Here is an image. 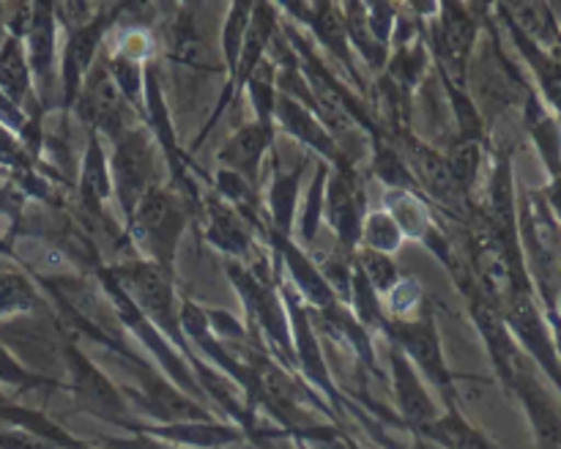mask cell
<instances>
[{
  "mask_svg": "<svg viewBox=\"0 0 561 449\" xmlns=\"http://www.w3.org/2000/svg\"><path fill=\"white\" fill-rule=\"evenodd\" d=\"M288 301H290V310H294L290 321H294L296 343H299L296 345V354H299L301 367H305V372L318 383V387H323L329 394H334L332 381H329V372H327V361H323L321 348H318V343H316V334H312L305 312H299V307L294 304V296H288Z\"/></svg>",
  "mask_w": 561,
  "mask_h": 449,
  "instance_id": "obj_22",
  "label": "cell"
},
{
  "mask_svg": "<svg viewBox=\"0 0 561 449\" xmlns=\"http://www.w3.org/2000/svg\"><path fill=\"white\" fill-rule=\"evenodd\" d=\"M208 211V241L214 246H219L222 252L233 257H244L250 250V235H247L244 225H241L239 211H233L230 203H225L222 197L214 195L206 203Z\"/></svg>",
  "mask_w": 561,
  "mask_h": 449,
  "instance_id": "obj_16",
  "label": "cell"
},
{
  "mask_svg": "<svg viewBox=\"0 0 561 449\" xmlns=\"http://www.w3.org/2000/svg\"><path fill=\"white\" fill-rule=\"evenodd\" d=\"M110 181H113V189L118 192L121 208L126 214L135 211L137 203L153 189V146L146 129L129 126L115 140Z\"/></svg>",
  "mask_w": 561,
  "mask_h": 449,
  "instance_id": "obj_3",
  "label": "cell"
},
{
  "mask_svg": "<svg viewBox=\"0 0 561 449\" xmlns=\"http://www.w3.org/2000/svg\"><path fill=\"white\" fill-rule=\"evenodd\" d=\"M31 66L25 58V44L20 36H5L0 44V93L14 107H22L27 91H31Z\"/></svg>",
  "mask_w": 561,
  "mask_h": 449,
  "instance_id": "obj_17",
  "label": "cell"
},
{
  "mask_svg": "<svg viewBox=\"0 0 561 449\" xmlns=\"http://www.w3.org/2000/svg\"><path fill=\"white\" fill-rule=\"evenodd\" d=\"M25 44V58L31 66V77L36 85H42V93L53 88V71H55V16L53 5L38 3L31 5V22L22 36Z\"/></svg>",
  "mask_w": 561,
  "mask_h": 449,
  "instance_id": "obj_11",
  "label": "cell"
},
{
  "mask_svg": "<svg viewBox=\"0 0 561 449\" xmlns=\"http://www.w3.org/2000/svg\"><path fill=\"white\" fill-rule=\"evenodd\" d=\"M129 398L135 400L142 414H151L159 425H184V422L211 419V414L201 403L186 398L184 389L170 387V383L159 381V378L146 381V389L142 392H129Z\"/></svg>",
  "mask_w": 561,
  "mask_h": 449,
  "instance_id": "obj_10",
  "label": "cell"
},
{
  "mask_svg": "<svg viewBox=\"0 0 561 449\" xmlns=\"http://www.w3.org/2000/svg\"><path fill=\"white\" fill-rule=\"evenodd\" d=\"M274 129L263 124H247L239 131L230 135L219 151V162L230 170V173L241 175L250 186L257 184V170H261V159L266 148L272 146Z\"/></svg>",
  "mask_w": 561,
  "mask_h": 449,
  "instance_id": "obj_13",
  "label": "cell"
},
{
  "mask_svg": "<svg viewBox=\"0 0 561 449\" xmlns=\"http://www.w3.org/2000/svg\"><path fill=\"white\" fill-rule=\"evenodd\" d=\"M0 449H58L47 441V438H38L33 433L20 430V427H3L0 430Z\"/></svg>",
  "mask_w": 561,
  "mask_h": 449,
  "instance_id": "obj_31",
  "label": "cell"
},
{
  "mask_svg": "<svg viewBox=\"0 0 561 449\" xmlns=\"http://www.w3.org/2000/svg\"><path fill=\"white\" fill-rule=\"evenodd\" d=\"M414 168L416 173H420L422 186H425L427 195H431L433 200L444 203V206L449 208L460 206V200H463V189L455 184L453 173H449L447 168V159L438 157V153L425 151V148H416Z\"/></svg>",
  "mask_w": 561,
  "mask_h": 449,
  "instance_id": "obj_21",
  "label": "cell"
},
{
  "mask_svg": "<svg viewBox=\"0 0 561 449\" xmlns=\"http://www.w3.org/2000/svg\"><path fill=\"white\" fill-rule=\"evenodd\" d=\"M394 345L409 356V361L414 367H420L444 394H453V376L447 370V361H444L442 339H438L436 323L422 318V321H398L389 326Z\"/></svg>",
  "mask_w": 561,
  "mask_h": 449,
  "instance_id": "obj_7",
  "label": "cell"
},
{
  "mask_svg": "<svg viewBox=\"0 0 561 449\" xmlns=\"http://www.w3.org/2000/svg\"><path fill=\"white\" fill-rule=\"evenodd\" d=\"M151 436L162 438V441H181L190 447H206V449H222L225 444H233L241 438L239 427L217 425V422H184V425H159L148 430Z\"/></svg>",
  "mask_w": 561,
  "mask_h": 449,
  "instance_id": "obj_18",
  "label": "cell"
},
{
  "mask_svg": "<svg viewBox=\"0 0 561 449\" xmlns=\"http://www.w3.org/2000/svg\"><path fill=\"white\" fill-rule=\"evenodd\" d=\"M299 179H301V164L294 168L290 173H277L274 179V189H272V211H274V222H277V230H283V239H288L290 222H294V211H296V200H299Z\"/></svg>",
  "mask_w": 561,
  "mask_h": 449,
  "instance_id": "obj_28",
  "label": "cell"
},
{
  "mask_svg": "<svg viewBox=\"0 0 561 449\" xmlns=\"http://www.w3.org/2000/svg\"><path fill=\"white\" fill-rule=\"evenodd\" d=\"M359 241L365 244V250L381 252V255H392V252L400 246V241H403V230L398 228L392 214L373 211V214H365Z\"/></svg>",
  "mask_w": 561,
  "mask_h": 449,
  "instance_id": "obj_26",
  "label": "cell"
},
{
  "mask_svg": "<svg viewBox=\"0 0 561 449\" xmlns=\"http://www.w3.org/2000/svg\"><path fill=\"white\" fill-rule=\"evenodd\" d=\"M285 261H288L290 274L296 277V285H299L301 296H305L307 301H312L316 307H321V310H332L334 290L329 288L323 274L316 268V263L307 261V255H301V252L290 244L285 246Z\"/></svg>",
  "mask_w": 561,
  "mask_h": 449,
  "instance_id": "obj_23",
  "label": "cell"
},
{
  "mask_svg": "<svg viewBox=\"0 0 561 449\" xmlns=\"http://www.w3.org/2000/svg\"><path fill=\"white\" fill-rule=\"evenodd\" d=\"M274 118L283 120V126L288 129V135H294L299 142L316 148V151H321L323 157L340 159L332 135H329L327 126H323L321 120L312 115L310 104H301L299 99L288 96V93H277Z\"/></svg>",
  "mask_w": 561,
  "mask_h": 449,
  "instance_id": "obj_14",
  "label": "cell"
},
{
  "mask_svg": "<svg viewBox=\"0 0 561 449\" xmlns=\"http://www.w3.org/2000/svg\"><path fill=\"white\" fill-rule=\"evenodd\" d=\"M135 436L131 438H104V447L107 449H173L170 444H164L162 438L151 436L146 427H131Z\"/></svg>",
  "mask_w": 561,
  "mask_h": 449,
  "instance_id": "obj_32",
  "label": "cell"
},
{
  "mask_svg": "<svg viewBox=\"0 0 561 449\" xmlns=\"http://www.w3.org/2000/svg\"><path fill=\"white\" fill-rule=\"evenodd\" d=\"M513 383L520 392V398H524L526 408H529L540 449H561V416L551 405L548 394L540 389V383L535 381V376H531L526 367H520L518 376L513 378Z\"/></svg>",
  "mask_w": 561,
  "mask_h": 449,
  "instance_id": "obj_15",
  "label": "cell"
},
{
  "mask_svg": "<svg viewBox=\"0 0 561 449\" xmlns=\"http://www.w3.org/2000/svg\"><path fill=\"white\" fill-rule=\"evenodd\" d=\"M110 192H113V181H110L107 159H104L99 137L91 135V140H88V148H85V157H82V175H80L82 206L93 208V214H99V208L107 203Z\"/></svg>",
  "mask_w": 561,
  "mask_h": 449,
  "instance_id": "obj_19",
  "label": "cell"
},
{
  "mask_svg": "<svg viewBox=\"0 0 561 449\" xmlns=\"http://www.w3.org/2000/svg\"><path fill=\"white\" fill-rule=\"evenodd\" d=\"M115 11L118 9H107L102 14L93 16L91 22H85L82 27L71 31L69 42H66V53H64V64H60V82H64V104L71 107L80 96V88L85 82L88 71H91L93 58L99 53V44H102L104 33L107 27L115 22Z\"/></svg>",
  "mask_w": 561,
  "mask_h": 449,
  "instance_id": "obj_8",
  "label": "cell"
},
{
  "mask_svg": "<svg viewBox=\"0 0 561 449\" xmlns=\"http://www.w3.org/2000/svg\"><path fill=\"white\" fill-rule=\"evenodd\" d=\"M387 206L392 219L398 222L400 230L411 233L414 239H425L427 230H431V217H427L425 208L420 206V200L414 197V192L392 189L387 195Z\"/></svg>",
  "mask_w": 561,
  "mask_h": 449,
  "instance_id": "obj_24",
  "label": "cell"
},
{
  "mask_svg": "<svg viewBox=\"0 0 561 449\" xmlns=\"http://www.w3.org/2000/svg\"><path fill=\"white\" fill-rule=\"evenodd\" d=\"M66 365H69L71 387H75L82 408L99 419L115 422V425L131 430L129 419H126V398L110 383V378L99 367H93L75 345H66Z\"/></svg>",
  "mask_w": 561,
  "mask_h": 449,
  "instance_id": "obj_5",
  "label": "cell"
},
{
  "mask_svg": "<svg viewBox=\"0 0 561 449\" xmlns=\"http://www.w3.org/2000/svg\"><path fill=\"white\" fill-rule=\"evenodd\" d=\"M0 255H14V250H11V244H9V239H5V235H0Z\"/></svg>",
  "mask_w": 561,
  "mask_h": 449,
  "instance_id": "obj_33",
  "label": "cell"
},
{
  "mask_svg": "<svg viewBox=\"0 0 561 449\" xmlns=\"http://www.w3.org/2000/svg\"><path fill=\"white\" fill-rule=\"evenodd\" d=\"M480 159H482V146L480 137H460L458 142L453 146L447 157V168L453 173L455 184L466 192L474 186L477 173H480Z\"/></svg>",
  "mask_w": 561,
  "mask_h": 449,
  "instance_id": "obj_27",
  "label": "cell"
},
{
  "mask_svg": "<svg viewBox=\"0 0 561 449\" xmlns=\"http://www.w3.org/2000/svg\"><path fill=\"white\" fill-rule=\"evenodd\" d=\"M420 433L444 449H491L488 438L482 436L477 427H471L455 405H449L447 414H438L436 419Z\"/></svg>",
  "mask_w": 561,
  "mask_h": 449,
  "instance_id": "obj_20",
  "label": "cell"
},
{
  "mask_svg": "<svg viewBox=\"0 0 561 449\" xmlns=\"http://www.w3.org/2000/svg\"><path fill=\"white\" fill-rule=\"evenodd\" d=\"M131 219V241L137 250L148 257V263L168 272L175 261V246L186 228V211L173 192H164L153 186L135 211Z\"/></svg>",
  "mask_w": 561,
  "mask_h": 449,
  "instance_id": "obj_1",
  "label": "cell"
},
{
  "mask_svg": "<svg viewBox=\"0 0 561 449\" xmlns=\"http://www.w3.org/2000/svg\"><path fill=\"white\" fill-rule=\"evenodd\" d=\"M47 378L36 376L27 367H22L20 361L11 356V350H5L0 345V389H14V392H27L33 387H47Z\"/></svg>",
  "mask_w": 561,
  "mask_h": 449,
  "instance_id": "obj_30",
  "label": "cell"
},
{
  "mask_svg": "<svg viewBox=\"0 0 561 449\" xmlns=\"http://www.w3.org/2000/svg\"><path fill=\"white\" fill-rule=\"evenodd\" d=\"M121 290L131 299V304L148 318L157 329H162L168 337L175 339V345H184L181 337V321L175 312V293L170 274L164 268L153 266L148 261H131L126 266L113 268L107 274Z\"/></svg>",
  "mask_w": 561,
  "mask_h": 449,
  "instance_id": "obj_2",
  "label": "cell"
},
{
  "mask_svg": "<svg viewBox=\"0 0 561 449\" xmlns=\"http://www.w3.org/2000/svg\"><path fill=\"white\" fill-rule=\"evenodd\" d=\"M389 365H392L394 398H398L400 414H403V419L409 422L416 433L425 430V427L438 416V408L436 403H433L431 394H427L420 372H416V367L411 365L409 356H405L398 345H392Z\"/></svg>",
  "mask_w": 561,
  "mask_h": 449,
  "instance_id": "obj_9",
  "label": "cell"
},
{
  "mask_svg": "<svg viewBox=\"0 0 561 449\" xmlns=\"http://www.w3.org/2000/svg\"><path fill=\"white\" fill-rule=\"evenodd\" d=\"M36 301V288H33V283L25 274L0 268V318L16 315V312H31Z\"/></svg>",
  "mask_w": 561,
  "mask_h": 449,
  "instance_id": "obj_25",
  "label": "cell"
},
{
  "mask_svg": "<svg viewBox=\"0 0 561 449\" xmlns=\"http://www.w3.org/2000/svg\"><path fill=\"white\" fill-rule=\"evenodd\" d=\"M323 189H327L323 214L337 233L340 246L351 252L359 244L362 222H365V192H362L359 179L345 164H340L334 175L327 179Z\"/></svg>",
  "mask_w": 561,
  "mask_h": 449,
  "instance_id": "obj_6",
  "label": "cell"
},
{
  "mask_svg": "<svg viewBox=\"0 0 561 449\" xmlns=\"http://www.w3.org/2000/svg\"><path fill=\"white\" fill-rule=\"evenodd\" d=\"M356 268L365 274L367 285H370L376 296L389 293V290L400 283V274H398V266H394V261L389 255H381V252L362 250L359 257H356Z\"/></svg>",
  "mask_w": 561,
  "mask_h": 449,
  "instance_id": "obj_29",
  "label": "cell"
},
{
  "mask_svg": "<svg viewBox=\"0 0 561 449\" xmlns=\"http://www.w3.org/2000/svg\"><path fill=\"white\" fill-rule=\"evenodd\" d=\"M477 38V22L474 16L466 14L463 5H444L442 22L436 27V49L438 58L447 66H453L455 80L463 82L466 58H469L471 47Z\"/></svg>",
  "mask_w": 561,
  "mask_h": 449,
  "instance_id": "obj_12",
  "label": "cell"
},
{
  "mask_svg": "<svg viewBox=\"0 0 561 449\" xmlns=\"http://www.w3.org/2000/svg\"><path fill=\"white\" fill-rule=\"evenodd\" d=\"M80 118L91 124V129L104 131L110 140H118L129 126H126V115H129V102L124 99L121 88L115 85L113 74H110L107 64H96L88 71L85 82L80 88Z\"/></svg>",
  "mask_w": 561,
  "mask_h": 449,
  "instance_id": "obj_4",
  "label": "cell"
},
{
  "mask_svg": "<svg viewBox=\"0 0 561 449\" xmlns=\"http://www.w3.org/2000/svg\"><path fill=\"white\" fill-rule=\"evenodd\" d=\"M334 449H356V447H351V444H337V447Z\"/></svg>",
  "mask_w": 561,
  "mask_h": 449,
  "instance_id": "obj_34",
  "label": "cell"
}]
</instances>
